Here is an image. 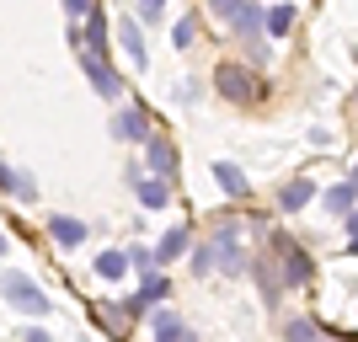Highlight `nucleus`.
Wrapping results in <instances>:
<instances>
[{
  "label": "nucleus",
  "instance_id": "nucleus-1",
  "mask_svg": "<svg viewBox=\"0 0 358 342\" xmlns=\"http://www.w3.org/2000/svg\"><path fill=\"white\" fill-rule=\"evenodd\" d=\"M0 294L11 299L22 315H48V294L32 278H22V273H6V278H0Z\"/></svg>",
  "mask_w": 358,
  "mask_h": 342
},
{
  "label": "nucleus",
  "instance_id": "nucleus-2",
  "mask_svg": "<svg viewBox=\"0 0 358 342\" xmlns=\"http://www.w3.org/2000/svg\"><path fill=\"white\" fill-rule=\"evenodd\" d=\"M220 97H230V102H257L262 97V80H257L252 70H241V64H220Z\"/></svg>",
  "mask_w": 358,
  "mask_h": 342
},
{
  "label": "nucleus",
  "instance_id": "nucleus-3",
  "mask_svg": "<svg viewBox=\"0 0 358 342\" xmlns=\"http://www.w3.org/2000/svg\"><path fill=\"white\" fill-rule=\"evenodd\" d=\"M209 257H214V268L230 273V278H241V273H246V252H241V241H236V230H230V225H224V230H214Z\"/></svg>",
  "mask_w": 358,
  "mask_h": 342
},
{
  "label": "nucleus",
  "instance_id": "nucleus-4",
  "mask_svg": "<svg viewBox=\"0 0 358 342\" xmlns=\"http://www.w3.org/2000/svg\"><path fill=\"white\" fill-rule=\"evenodd\" d=\"M273 252H278V262H284V289H294V283H310V273H315V262L305 252H299L289 236H273Z\"/></svg>",
  "mask_w": 358,
  "mask_h": 342
},
{
  "label": "nucleus",
  "instance_id": "nucleus-5",
  "mask_svg": "<svg viewBox=\"0 0 358 342\" xmlns=\"http://www.w3.org/2000/svg\"><path fill=\"white\" fill-rule=\"evenodd\" d=\"M80 70H86V80H91V91H96V97H107V102H118V97H123V80L107 70L96 54H86V48H80Z\"/></svg>",
  "mask_w": 358,
  "mask_h": 342
},
{
  "label": "nucleus",
  "instance_id": "nucleus-6",
  "mask_svg": "<svg viewBox=\"0 0 358 342\" xmlns=\"http://www.w3.org/2000/svg\"><path fill=\"white\" fill-rule=\"evenodd\" d=\"M145 166H150V177H177V145L171 139H161V134H150L145 139Z\"/></svg>",
  "mask_w": 358,
  "mask_h": 342
},
{
  "label": "nucleus",
  "instance_id": "nucleus-7",
  "mask_svg": "<svg viewBox=\"0 0 358 342\" xmlns=\"http://www.w3.org/2000/svg\"><path fill=\"white\" fill-rule=\"evenodd\" d=\"M113 134H118L123 145H145L150 139V118L139 113V107H123L118 118H113Z\"/></svg>",
  "mask_w": 358,
  "mask_h": 342
},
{
  "label": "nucleus",
  "instance_id": "nucleus-8",
  "mask_svg": "<svg viewBox=\"0 0 358 342\" xmlns=\"http://www.w3.org/2000/svg\"><path fill=\"white\" fill-rule=\"evenodd\" d=\"M118 43H123V54H129V64H134V70H145V64H150V54H145V32H139V22H118Z\"/></svg>",
  "mask_w": 358,
  "mask_h": 342
},
{
  "label": "nucleus",
  "instance_id": "nucleus-9",
  "mask_svg": "<svg viewBox=\"0 0 358 342\" xmlns=\"http://www.w3.org/2000/svg\"><path fill=\"white\" fill-rule=\"evenodd\" d=\"M134 193H139L145 208H166V204H171V182H166V177H139Z\"/></svg>",
  "mask_w": 358,
  "mask_h": 342
},
{
  "label": "nucleus",
  "instance_id": "nucleus-10",
  "mask_svg": "<svg viewBox=\"0 0 358 342\" xmlns=\"http://www.w3.org/2000/svg\"><path fill=\"white\" fill-rule=\"evenodd\" d=\"M48 236L59 241V246H80V241H86V225L75 220V214H54V220H48Z\"/></svg>",
  "mask_w": 358,
  "mask_h": 342
},
{
  "label": "nucleus",
  "instance_id": "nucleus-11",
  "mask_svg": "<svg viewBox=\"0 0 358 342\" xmlns=\"http://www.w3.org/2000/svg\"><path fill=\"white\" fill-rule=\"evenodd\" d=\"M0 187H6L11 198H22V204H32V198H38V182H32L27 171H11V166H0Z\"/></svg>",
  "mask_w": 358,
  "mask_h": 342
},
{
  "label": "nucleus",
  "instance_id": "nucleus-12",
  "mask_svg": "<svg viewBox=\"0 0 358 342\" xmlns=\"http://www.w3.org/2000/svg\"><path fill=\"white\" fill-rule=\"evenodd\" d=\"M214 182H220L224 193H236V198H246V193H252V182H246V171H241L236 161H220V166H214Z\"/></svg>",
  "mask_w": 358,
  "mask_h": 342
},
{
  "label": "nucleus",
  "instance_id": "nucleus-13",
  "mask_svg": "<svg viewBox=\"0 0 358 342\" xmlns=\"http://www.w3.org/2000/svg\"><path fill=\"white\" fill-rule=\"evenodd\" d=\"M310 198H315V187H310L305 177H294V182L284 187V193H278V208H284V214H299V208L310 204Z\"/></svg>",
  "mask_w": 358,
  "mask_h": 342
},
{
  "label": "nucleus",
  "instance_id": "nucleus-14",
  "mask_svg": "<svg viewBox=\"0 0 358 342\" xmlns=\"http://www.w3.org/2000/svg\"><path fill=\"white\" fill-rule=\"evenodd\" d=\"M321 204H327V214H343V220H348V208L358 204V187H353V182H343V187H327V193H321Z\"/></svg>",
  "mask_w": 358,
  "mask_h": 342
},
{
  "label": "nucleus",
  "instance_id": "nucleus-15",
  "mask_svg": "<svg viewBox=\"0 0 358 342\" xmlns=\"http://www.w3.org/2000/svg\"><path fill=\"white\" fill-rule=\"evenodd\" d=\"M182 252H187V230L177 225V230H166V236H161V246H155V268H161V262H177Z\"/></svg>",
  "mask_w": 358,
  "mask_h": 342
},
{
  "label": "nucleus",
  "instance_id": "nucleus-16",
  "mask_svg": "<svg viewBox=\"0 0 358 342\" xmlns=\"http://www.w3.org/2000/svg\"><path fill=\"white\" fill-rule=\"evenodd\" d=\"M150 332H155V342H187V332H182V321L171 311H161L155 321H150Z\"/></svg>",
  "mask_w": 358,
  "mask_h": 342
},
{
  "label": "nucleus",
  "instance_id": "nucleus-17",
  "mask_svg": "<svg viewBox=\"0 0 358 342\" xmlns=\"http://www.w3.org/2000/svg\"><path fill=\"white\" fill-rule=\"evenodd\" d=\"M155 299H166V278H150V273H145V283H139V294L134 299H129V311H145V305H155Z\"/></svg>",
  "mask_w": 358,
  "mask_h": 342
},
{
  "label": "nucleus",
  "instance_id": "nucleus-18",
  "mask_svg": "<svg viewBox=\"0 0 358 342\" xmlns=\"http://www.w3.org/2000/svg\"><path fill=\"white\" fill-rule=\"evenodd\" d=\"M123 273H129V252H102L96 257V278H123Z\"/></svg>",
  "mask_w": 358,
  "mask_h": 342
},
{
  "label": "nucleus",
  "instance_id": "nucleus-19",
  "mask_svg": "<svg viewBox=\"0 0 358 342\" xmlns=\"http://www.w3.org/2000/svg\"><path fill=\"white\" fill-rule=\"evenodd\" d=\"M129 315H134V311H113V305H102V311H96V327H102L107 337H123V332H129Z\"/></svg>",
  "mask_w": 358,
  "mask_h": 342
},
{
  "label": "nucleus",
  "instance_id": "nucleus-20",
  "mask_svg": "<svg viewBox=\"0 0 358 342\" xmlns=\"http://www.w3.org/2000/svg\"><path fill=\"white\" fill-rule=\"evenodd\" d=\"M262 27H268L273 38H284V32L294 27V6H273V11H268V22H262Z\"/></svg>",
  "mask_w": 358,
  "mask_h": 342
},
{
  "label": "nucleus",
  "instance_id": "nucleus-21",
  "mask_svg": "<svg viewBox=\"0 0 358 342\" xmlns=\"http://www.w3.org/2000/svg\"><path fill=\"white\" fill-rule=\"evenodd\" d=\"M171 43H177V48H193L198 43V22H193V16H182L177 27H171Z\"/></svg>",
  "mask_w": 358,
  "mask_h": 342
},
{
  "label": "nucleus",
  "instance_id": "nucleus-22",
  "mask_svg": "<svg viewBox=\"0 0 358 342\" xmlns=\"http://www.w3.org/2000/svg\"><path fill=\"white\" fill-rule=\"evenodd\" d=\"M284 337H289V342H321V332H315V321H305V315H299V321H289Z\"/></svg>",
  "mask_w": 358,
  "mask_h": 342
},
{
  "label": "nucleus",
  "instance_id": "nucleus-23",
  "mask_svg": "<svg viewBox=\"0 0 358 342\" xmlns=\"http://www.w3.org/2000/svg\"><path fill=\"white\" fill-rule=\"evenodd\" d=\"M91 11H96V0H64V16H70V22H86Z\"/></svg>",
  "mask_w": 358,
  "mask_h": 342
},
{
  "label": "nucleus",
  "instance_id": "nucleus-24",
  "mask_svg": "<svg viewBox=\"0 0 358 342\" xmlns=\"http://www.w3.org/2000/svg\"><path fill=\"white\" fill-rule=\"evenodd\" d=\"M161 16H166V0H139V22H150V27H155Z\"/></svg>",
  "mask_w": 358,
  "mask_h": 342
},
{
  "label": "nucleus",
  "instance_id": "nucleus-25",
  "mask_svg": "<svg viewBox=\"0 0 358 342\" xmlns=\"http://www.w3.org/2000/svg\"><path fill=\"white\" fill-rule=\"evenodd\" d=\"M241 6H246V0H209V11H214V16H224V22H236Z\"/></svg>",
  "mask_w": 358,
  "mask_h": 342
},
{
  "label": "nucleus",
  "instance_id": "nucleus-26",
  "mask_svg": "<svg viewBox=\"0 0 358 342\" xmlns=\"http://www.w3.org/2000/svg\"><path fill=\"white\" fill-rule=\"evenodd\" d=\"M150 262H155V252H145V246H134V252H129V268L150 273Z\"/></svg>",
  "mask_w": 358,
  "mask_h": 342
},
{
  "label": "nucleus",
  "instance_id": "nucleus-27",
  "mask_svg": "<svg viewBox=\"0 0 358 342\" xmlns=\"http://www.w3.org/2000/svg\"><path fill=\"white\" fill-rule=\"evenodd\" d=\"M214 268V257H209V246H193V273H209Z\"/></svg>",
  "mask_w": 358,
  "mask_h": 342
},
{
  "label": "nucleus",
  "instance_id": "nucleus-28",
  "mask_svg": "<svg viewBox=\"0 0 358 342\" xmlns=\"http://www.w3.org/2000/svg\"><path fill=\"white\" fill-rule=\"evenodd\" d=\"M22 342H54V337H48L43 327H27V332H22Z\"/></svg>",
  "mask_w": 358,
  "mask_h": 342
},
{
  "label": "nucleus",
  "instance_id": "nucleus-29",
  "mask_svg": "<svg viewBox=\"0 0 358 342\" xmlns=\"http://www.w3.org/2000/svg\"><path fill=\"white\" fill-rule=\"evenodd\" d=\"M348 236H353V241H358V204H353V208H348Z\"/></svg>",
  "mask_w": 358,
  "mask_h": 342
},
{
  "label": "nucleus",
  "instance_id": "nucleus-30",
  "mask_svg": "<svg viewBox=\"0 0 358 342\" xmlns=\"http://www.w3.org/2000/svg\"><path fill=\"white\" fill-rule=\"evenodd\" d=\"M353 187H358V166H353Z\"/></svg>",
  "mask_w": 358,
  "mask_h": 342
},
{
  "label": "nucleus",
  "instance_id": "nucleus-31",
  "mask_svg": "<svg viewBox=\"0 0 358 342\" xmlns=\"http://www.w3.org/2000/svg\"><path fill=\"white\" fill-rule=\"evenodd\" d=\"M353 97H358V91H353Z\"/></svg>",
  "mask_w": 358,
  "mask_h": 342
}]
</instances>
